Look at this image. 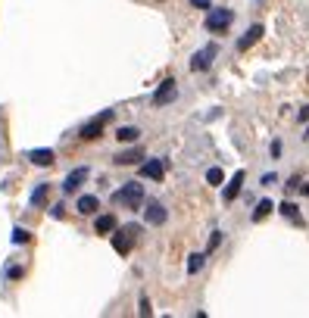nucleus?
<instances>
[{
    "label": "nucleus",
    "mask_w": 309,
    "mask_h": 318,
    "mask_svg": "<svg viewBox=\"0 0 309 318\" xmlns=\"http://www.w3.org/2000/svg\"><path fill=\"white\" fill-rule=\"evenodd\" d=\"M138 234H141V225H135V221L116 228V234H110V237H113V250L119 256H128V253L135 250V243H138Z\"/></svg>",
    "instance_id": "f257e3e1"
},
{
    "label": "nucleus",
    "mask_w": 309,
    "mask_h": 318,
    "mask_svg": "<svg viewBox=\"0 0 309 318\" xmlns=\"http://www.w3.org/2000/svg\"><path fill=\"white\" fill-rule=\"evenodd\" d=\"M113 203H119V206H128V209L141 206V203H144V187H141L138 181H128L125 187H119V191L113 194Z\"/></svg>",
    "instance_id": "f03ea898"
},
{
    "label": "nucleus",
    "mask_w": 309,
    "mask_h": 318,
    "mask_svg": "<svg viewBox=\"0 0 309 318\" xmlns=\"http://www.w3.org/2000/svg\"><path fill=\"white\" fill-rule=\"evenodd\" d=\"M231 19H234V13H231V9H225V6H219V9H209V16H206V31H212V34L228 31Z\"/></svg>",
    "instance_id": "7ed1b4c3"
},
{
    "label": "nucleus",
    "mask_w": 309,
    "mask_h": 318,
    "mask_svg": "<svg viewBox=\"0 0 309 318\" xmlns=\"http://www.w3.org/2000/svg\"><path fill=\"white\" fill-rule=\"evenodd\" d=\"M110 119H113V109H103L97 119H91L88 125H81V134H78V137H81V140H97V137L103 134V125L110 122Z\"/></svg>",
    "instance_id": "20e7f679"
},
{
    "label": "nucleus",
    "mask_w": 309,
    "mask_h": 318,
    "mask_svg": "<svg viewBox=\"0 0 309 318\" xmlns=\"http://www.w3.org/2000/svg\"><path fill=\"white\" fill-rule=\"evenodd\" d=\"M216 53H219V47H216V44L200 47V50L191 56V69H194V72H206V69H209V63L216 60Z\"/></svg>",
    "instance_id": "39448f33"
},
{
    "label": "nucleus",
    "mask_w": 309,
    "mask_h": 318,
    "mask_svg": "<svg viewBox=\"0 0 309 318\" xmlns=\"http://www.w3.org/2000/svg\"><path fill=\"white\" fill-rule=\"evenodd\" d=\"M178 97V85H175V78H165L162 85L153 91V106H165V103H172Z\"/></svg>",
    "instance_id": "423d86ee"
},
{
    "label": "nucleus",
    "mask_w": 309,
    "mask_h": 318,
    "mask_svg": "<svg viewBox=\"0 0 309 318\" xmlns=\"http://www.w3.org/2000/svg\"><path fill=\"white\" fill-rule=\"evenodd\" d=\"M88 175H91V172H88V166H78V169H72V172H69L66 178H63V191H66V194H75L78 187L88 181Z\"/></svg>",
    "instance_id": "0eeeda50"
},
{
    "label": "nucleus",
    "mask_w": 309,
    "mask_h": 318,
    "mask_svg": "<svg viewBox=\"0 0 309 318\" xmlns=\"http://www.w3.org/2000/svg\"><path fill=\"white\" fill-rule=\"evenodd\" d=\"M244 178H247V172H244V169H237V172H234V178L225 184V191H222V200H225V203H234V197L241 194V187H244Z\"/></svg>",
    "instance_id": "6e6552de"
},
{
    "label": "nucleus",
    "mask_w": 309,
    "mask_h": 318,
    "mask_svg": "<svg viewBox=\"0 0 309 318\" xmlns=\"http://www.w3.org/2000/svg\"><path fill=\"white\" fill-rule=\"evenodd\" d=\"M141 178H150V181H162V178H165V166H162L159 159L141 162Z\"/></svg>",
    "instance_id": "1a4fd4ad"
},
{
    "label": "nucleus",
    "mask_w": 309,
    "mask_h": 318,
    "mask_svg": "<svg viewBox=\"0 0 309 318\" xmlns=\"http://www.w3.org/2000/svg\"><path fill=\"white\" fill-rule=\"evenodd\" d=\"M144 218H147V225H162V221H165V206L159 203V200H150Z\"/></svg>",
    "instance_id": "9d476101"
},
{
    "label": "nucleus",
    "mask_w": 309,
    "mask_h": 318,
    "mask_svg": "<svg viewBox=\"0 0 309 318\" xmlns=\"http://www.w3.org/2000/svg\"><path fill=\"white\" fill-rule=\"evenodd\" d=\"M259 38H263V25H250V28L244 31V38L237 41V50H250V47H253Z\"/></svg>",
    "instance_id": "9b49d317"
},
{
    "label": "nucleus",
    "mask_w": 309,
    "mask_h": 318,
    "mask_svg": "<svg viewBox=\"0 0 309 318\" xmlns=\"http://www.w3.org/2000/svg\"><path fill=\"white\" fill-rule=\"evenodd\" d=\"M97 206H100V200L97 197H91V194H85V197H78V212L81 215H94V212H97Z\"/></svg>",
    "instance_id": "f8f14e48"
},
{
    "label": "nucleus",
    "mask_w": 309,
    "mask_h": 318,
    "mask_svg": "<svg viewBox=\"0 0 309 318\" xmlns=\"http://www.w3.org/2000/svg\"><path fill=\"white\" fill-rule=\"evenodd\" d=\"M144 159V150H125V153H119L116 156V166H135V162H141Z\"/></svg>",
    "instance_id": "ddd939ff"
},
{
    "label": "nucleus",
    "mask_w": 309,
    "mask_h": 318,
    "mask_svg": "<svg viewBox=\"0 0 309 318\" xmlns=\"http://www.w3.org/2000/svg\"><path fill=\"white\" fill-rule=\"evenodd\" d=\"M116 228H119L116 215H100L97 221H94V231H97V234H113Z\"/></svg>",
    "instance_id": "4468645a"
},
{
    "label": "nucleus",
    "mask_w": 309,
    "mask_h": 318,
    "mask_svg": "<svg viewBox=\"0 0 309 318\" xmlns=\"http://www.w3.org/2000/svg\"><path fill=\"white\" fill-rule=\"evenodd\" d=\"M28 159L34 166H53V150H31Z\"/></svg>",
    "instance_id": "2eb2a0df"
},
{
    "label": "nucleus",
    "mask_w": 309,
    "mask_h": 318,
    "mask_svg": "<svg viewBox=\"0 0 309 318\" xmlns=\"http://www.w3.org/2000/svg\"><path fill=\"white\" fill-rule=\"evenodd\" d=\"M278 212H281L284 218H291L294 225H303V215H300V209H297L294 203H281V209H278Z\"/></svg>",
    "instance_id": "dca6fc26"
},
{
    "label": "nucleus",
    "mask_w": 309,
    "mask_h": 318,
    "mask_svg": "<svg viewBox=\"0 0 309 318\" xmlns=\"http://www.w3.org/2000/svg\"><path fill=\"white\" fill-rule=\"evenodd\" d=\"M138 134H141V131H138L135 125H125V128H119V131H116V137H119V140H125V144H135Z\"/></svg>",
    "instance_id": "f3484780"
},
{
    "label": "nucleus",
    "mask_w": 309,
    "mask_h": 318,
    "mask_svg": "<svg viewBox=\"0 0 309 318\" xmlns=\"http://www.w3.org/2000/svg\"><path fill=\"white\" fill-rule=\"evenodd\" d=\"M272 209H275V203H272V200H259V206L253 209V221H263Z\"/></svg>",
    "instance_id": "a211bd4d"
},
{
    "label": "nucleus",
    "mask_w": 309,
    "mask_h": 318,
    "mask_svg": "<svg viewBox=\"0 0 309 318\" xmlns=\"http://www.w3.org/2000/svg\"><path fill=\"white\" fill-rule=\"evenodd\" d=\"M47 203V184H38L31 191V206H44Z\"/></svg>",
    "instance_id": "6ab92c4d"
},
{
    "label": "nucleus",
    "mask_w": 309,
    "mask_h": 318,
    "mask_svg": "<svg viewBox=\"0 0 309 318\" xmlns=\"http://www.w3.org/2000/svg\"><path fill=\"white\" fill-rule=\"evenodd\" d=\"M203 259H206V256H200V253H194V256H187V272H191V275H197L200 268H203Z\"/></svg>",
    "instance_id": "aec40b11"
},
{
    "label": "nucleus",
    "mask_w": 309,
    "mask_h": 318,
    "mask_svg": "<svg viewBox=\"0 0 309 318\" xmlns=\"http://www.w3.org/2000/svg\"><path fill=\"white\" fill-rule=\"evenodd\" d=\"M206 181H209V184H222V181H225V175H222V169H219V166H212V169L206 172Z\"/></svg>",
    "instance_id": "412c9836"
},
{
    "label": "nucleus",
    "mask_w": 309,
    "mask_h": 318,
    "mask_svg": "<svg viewBox=\"0 0 309 318\" xmlns=\"http://www.w3.org/2000/svg\"><path fill=\"white\" fill-rule=\"evenodd\" d=\"M28 240H31V234H28L25 228H16V231H13V243H28Z\"/></svg>",
    "instance_id": "4be33fe9"
},
{
    "label": "nucleus",
    "mask_w": 309,
    "mask_h": 318,
    "mask_svg": "<svg viewBox=\"0 0 309 318\" xmlns=\"http://www.w3.org/2000/svg\"><path fill=\"white\" fill-rule=\"evenodd\" d=\"M141 315H153V309H150V300H147V297H141Z\"/></svg>",
    "instance_id": "5701e85b"
},
{
    "label": "nucleus",
    "mask_w": 309,
    "mask_h": 318,
    "mask_svg": "<svg viewBox=\"0 0 309 318\" xmlns=\"http://www.w3.org/2000/svg\"><path fill=\"white\" fill-rule=\"evenodd\" d=\"M219 243H222V234L216 231V234H212V237H209V253H212V250H216V246H219Z\"/></svg>",
    "instance_id": "b1692460"
},
{
    "label": "nucleus",
    "mask_w": 309,
    "mask_h": 318,
    "mask_svg": "<svg viewBox=\"0 0 309 318\" xmlns=\"http://www.w3.org/2000/svg\"><path fill=\"white\" fill-rule=\"evenodd\" d=\"M50 215H53V218H63V215H66V209H63V206H53V209H50Z\"/></svg>",
    "instance_id": "393cba45"
},
{
    "label": "nucleus",
    "mask_w": 309,
    "mask_h": 318,
    "mask_svg": "<svg viewBox=\"0 0 309 318\" xmlns=\"http://www.w3.org/2000/svg\"><path fill=\"white\" fill-rule=\"evenodd\" d=\"M272 156H275V159L281 156V140H275V144H272Z\"/></svg>",
    "instance_id": "a878e982"
},
{
    "label": "nucleus",
    "mask_w": 309,
    "mask_h": 318,
    "mask_svg": "<svg viewBox=\"0 0 309 318\" xmlns=\"http://www.w3.org/2000/svg\"><path fill=\"white\" fill-rule=\"evenodd\" d=\"M191 3L200 6V9H212V6H209V0H191Z\"/></svg>",
    "instance_id": "bb28decb"
},
{
    "label": "nucleus",
    "mask_w": 309,
    "mask_h": 318,
    "mask_svg": "<svg viewBox=\"0 0 309 318\" xmlns=\"http://www.w3.org/2000/svg\"><path fill=\"white\" fill-rule=\"evenodd\" d=\"M300 184H303V181H300V175H294V178L288 181V187H291V191H294V187H300Z\"/></svg>",
    "instance_id": "cd10ccee"
},
{
    "label": "nucleus",
    "mask_w": 309,
    "mask_h": 318,
    "mask_svg": "<svg viewBox=\"0 0 309 318\" xmlns=\"http://www.w3.org/2000/svg\"><path fill=\"white\" fill-rule=\"evenodd\" d=\"M300 122H309V106H303V109H300Z\"/></svg>",
    "instance_id": "c85d7f7f"
},
{
    "label": "nucleus",
    "mask_w": 309,
    "mask_h": 318,
    "mask_svg": "<svg viewBox=\"0 0 309 318\" xmlns=\"http://www.w3.org/2000/svg\"><path fill=\"white\" fill-rule=\"evenodd\" d=\"M303 194H306V197H309V181H306V184H303Z\"/></svg>",
    "instance_id": "c756f323"
},
{
    "label": "nucleus",
    "mask_w": 309,
    "mask_h": 318,
    "mask_svg": "<svg viewBox=\"0 0 309 318\" xmlns=\"http://www.w3.org/2000/svg\"><path fill=\"white\" fill-rule=\"evenodd\" d=\"M303 140H309V128H306V134H303Z\"/></svg>",
    "instance_id": "7c9ffc66"
}]
</instances>
